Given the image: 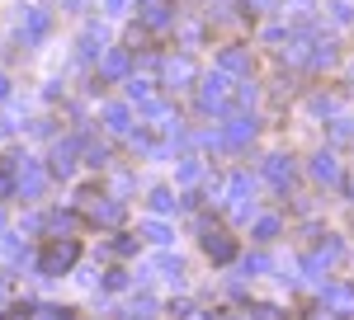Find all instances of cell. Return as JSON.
Instances as JSON below:
<instances>
[{
  "label": "cell",
  "instance_id": "obj_24",
  "mask_svg": "<svg viewBox=\"0 0 354 320\" xmlns=\"http://www.w3.org/2000/svg\"><path fill=\"white\" fill-rule=\"evenodd\" d=\"M142 236H147V240H156V245H165V240H170V231H165L161 221H147V226H142Z\"/></svg>",
  "mask_w": 354,
  "mask_h": 320
},
{
  "label": "cell",
  "instance_id": "obj_19",
  "mask_svg": "<svg viewBox=\"0 0 354 320\" xmlns=\"http://www.w3.org/2000/svg\"><path fill=\"white\" fill-rule=\"evenodd\" d=\"M307 61H312V66H330V61H335V43H326V38H322V43L312 48V57H307Z\"/></svg>",
  "mask_w": 354,
  "mask_h": 320
},
{
  "label": "cell",
  "instance_id": "obj_4",
  "mask_svg": "<svg viewBox=\"0 0 354 320\" xmlns=\"http://www.w3.org/2000/svg\"><path fill=\"white\" fill-rule=\"evenodd\" d=\"M81 137H66V141H57L53 146V156H48V174L53 179H71L76 174V165H81Z\"/></svg>",
  "mask_w": 354,
  "mask_h": 320
},
{
  "label": "cell",
  "instance_id": "obj_38",
  "mask_svg": "<svg viewBox=\"0 0 354 320\" xmlns=\"http://www.w3.org/2000/svg\"><path fill=\"white\" fill-rule=\"evenodd\" d=\"M312 320H335V316H312Z\"/></svg>",
  "mask_w": 354,
  "mask_h": 320
},
{
  "label": "cell",
  "instance_id": "obj_22",
  "mask_svg": "<svg viewBox=\"0 0 354 320\" xmlns=\"http://www.w3.org/2000/svg\"><path fill=\"white\" fill-rule=\"evenodd\" d=\"M85 165L104 170V165H109V146H85Z\"/></svg>",
  "mask_w": 354,
  "mask_h": 320
},
{
  "label": "cell",
  "instance_id": "obj_13",
  "mask_svg": "<svg viewBox=\"0 0 354 320\" xmlns=\"http://www.w3.org/2000/svg\"><path fill=\"white\" fill-rule=\"evenodd\" d=\"M312 174H317L322 184H340V165H335V156H330V151H322V156L312 160Z\"/></svg>",
  "mask_w": 354,
  "mask_h": 320
},
{
  "label": "cell",
  "instance_id": "obj_14",
  "mask_svg": "<svg viewBox=\"0 0 354 320\" xmlns=\"http://www.w3.org/2000/svg\"><path fill=\"white\" fill-rule=\"evenodd\" d=\"M322 301H326V306H335V316H350V311H354V292H350V288H326V292H322Z\"/></svg>",
  "mask_w": 354,
  "mask_h": 320
},
{
  "label": "cell",
  "instance_id": "obj_34",
  "mask_svg": "<svg viewBox=\"0 0 354 320\" xmlns=\"http://www.w3.org/2000/svg\"><path fill=\"white\" fill-rule=\"evenodd\" d=\"M5 99H10V76L0 71V104H5Z\"/></svg>",
  "mask_w": 354,
  "mask_h": 320
},
{
  "label": "cell",
  "instance_id": "obj_23",
  "mask_svg": "<svg viewBox=\"0 0 354 320\" xmlns=\"http://www.w3.org/2000/svg\"><path fill=\"white\" fill-rule=\"evenodd\" d=\"M198 174H203V165H198V160H180V184H194V179H198Z\"/></svg>",
  "mask_w": 354,
  "mask_h": 320
},
{
  "label": "cell",
  "instance_id": "obj_12",
  "mask_svg": "<svg viewBox=\"0 0 354 320\" xmlns=\"http://www.w3.org/2000/svg\"><path fill=\"white\" fill-rule=\"evenodd\" d=\"M265 179H270L274 188H288L293 184V160L288 156H270L265 160Z\"/></svg>",
  "mask_w": 354,
  "mask_h": 320
},
{
  "label": "cell",
  "instance_id": "obj_7",
  "mask_svg": "<svg viewBox=\"0 0 354 320\" xmlns=\"http://www.w3.org/2000/svg\"><path fill=\"white\" fill-rule=\"evenodd\" d=\"M133 71V52L128 48H109V52L100 57V80H95V90L104 85V80H123Z\"/></svg>",
  "mask_w": 354,
  "mask_h": 320
},
{
  "label": "cell",
  "instance_id": "obj_29",
  "mask_svg": "<svg viewBox=\"0 0 354 320\" xmlns=\"http://www.w3.org/2000/svg\"><path fill=\"white\" fill-rule=\"evenodd\" d=\"M330 19H335V24H350V5H345V0H330Z\"/></svg>",
  "mask_w": 354,
  "mask_h": 320
},
{
  "label": "cell",
  "instance_id": "obj_20",
  "mask_svg": "<svg viewBox=\"0 0 354 320\" xmlns=\"http://www.w3.org/2000/svg\"><path fill=\"white\" fill-rule=\"evenodd\" d=\"M128 99H133V104H147V99H151V85H147V80H128Z\"/></svg>",
  "mask_w": 354,
  "mask_h": 320
},
{
  "label": "cell",
  "instance_id": "obj_9",
  "mask_svg": "<svg viewBox=\"0 0 354 320\" xmlns=\"http://www.w3.org/2000/svg\"><path fill=\"white\" fill-rule=\"evenodd\" d=\"M194 76H198L194 57H170V61H165V85H175V90H180V85H189Z\"/></svg>",
  "mask_w": 354,
  "mask_h": 320
},
{
  "label": "cell",
  "instance_id": "obj_33",
  "mask_svg": "<svg viewBox=\"0 0 354 320\" xmlns=\"http://www.w3.org/2000/svg\"><path fill=\"white\" fill-rule=\"evenodd\" d=\"M137 10H165V5H170V0H133Z\"/></svg>",
  "mask_w": 354,
  "mask_h": 320
},
{
  "label": "cell",
  "instance_id": "obj_3",
  "mask_svg": "<svg viewBox=\"0 0 354 320\" xmlns=\"http://www.w3.org/2000/svg\"><path fill=\"white\" fill-rule=\"evenodd\" d=\"M48 33H53V10H43V5H19V38H24V48H38Z\"/></svg>",
  "mask_w": 354,
  "mask_h": 320
},
{
  "label": "cell",
  "instance_id": "obj_30",
  "mask_svg": "<svg viewBox=\"0 0 354 320\" xmlns=\"http://www.w3.org/2000/svg\"><path fill=\"white\" fill-rule=\"evenodd\" d=\"M104 288H109V292H118V288H128V273H118V268H113V273H104Z\"/></svg>",
  "mask_w": 354,
  "mask_h": 320
},
{
  "label": "cell",
  "instance_id": "obj_31",
  "mask_svg": "<svg viewBox=\"0 0 354 320\" xmlns=\"http://www.w3.org/2000/svg\"><path fill=\"white\" fill-rule=\"evenodd\" d=\"M265 268H270L265 254H250V259H245V273H265Z\"/></svg>",
  "mask_w": 354,
  "mask_h": 320
},
{
  "label": "cell",
  "instance_id": "obj_32",
  "mask_svg": "<svg viewBox=\"0 0 354 320\" xmlns=\"http://www.w3.org/2000/svg\"><path fill=\"white\" fill-rule=\"evenodd\" d=\"M236 99H241V104H255V85H250V80H245L241 90H236Z\"/></svg>",
  "mask_w": 354,
  "mask_h": 320
},
{
  "label": "cell",
  "instance_id": "obj_26",
  "mask_svg": "<svg viewBox=\"0 0 354 320\" xmlns=\"http://www.w3.org/2000/svg\"><path fill=\"white\" fill-rule=\"evenodd\" d=\"M109 250H113V254H123V259H128V254L137 250V240H133V236H118V240H109Z\"/></svg>",
  "mask_w": 354,
  "mask_h": 320
},
{
  "label": "cell",
  "instance_id": "obj_15",
  "mask_svg": "<svg viewBox=\"0 0 354 320\" xmlns=\"http://www.w3.org/2000/svg\"><path fill=\"white\" fill-rule=\"evenodd\" d=\"M250 174H245V170H236V174H232V179H227V193H232V198H236V203H245V198H250Z\"/></svg>",
  "mask_w": 354,
  "mask_h": 320
},
{
  "label": "cell",
  "instance_id": "obj_2",
  "mask_svg": "<svg viewBox=\"0 0 354 320\" xmlns=\"http://www.w3.org/2000/svg\"><path fill=\"white\" fill-rule=\"evenodd\" d=\"M43 188H48V170L33 156H15V193L28 203V198H43Z\"/></svg>",
  "mask_w": 354,
  "mask_h": 320
},
{
  "label": "cell",
  "instance_id": "obj_5",
  "mask_svg": "<svg viewBox=\"0 0 354 320\" xmlns=\"http://www.w3.org/2000/svg\"><path fill=\"white\" fill-rule=\"evenodd\" d=\"M104 52H109V33H104V24H95V19H90V24L81 28V38H76V57L90 66V61H100Z\"/></svg>",
  "mask_w": 354,
  "mask_h": 320
},
{
  "label": "cell",
  "instance_id": "obj_35",
  "mask_svg": "<svg viewBox=\"0 0 354 320\" xmlns=\"http://www.w3.org/2000/svg\"><path fill=\"white\" fill-rule=\"evenodd\" d=\"M38 320H71V316H66V311H43Z\"/></svg>",
  "mask_w": 354,
  "mask_h": 320
},
{
  "label": "cell",
  "instance_id": "obj_18",
  "mask_svg": "<svg viewBox=\"0 0 354 320\" xmlns=\"http://www.w3.org/2000/svg\"><path fill=\"white\" fill-rule=\"evenodd\" d=\"M15 193V160L0 156V198H10Z\"/></svg>",
  "mask_w": 354,
  "mask_h": 320
},
{
  "label": "cell",
  "instance_id": "obj_25",
  "mask_svg": "<svg viewBox=\"0 0 354 320\" xmlns=\"http://www.w3.org/2000/svg\"><path fill=\"white\" fill-rule=\"evenodd\" d=\"M312 5H317V0H283V14H312Z\"/></svg>",
  "mask_w": 354,
  "mask_h": 320
},
{
  "label": "cell",
  "instance_id": "obj_40",
  "mask_svg": "<svg viewBox=\"0 0 354 320\" xmlns=\"http://www.w3.org/2000/svg\"><path fill=\"white\" fill-rule=\"evenodd\" d=\"M0 231H5V212H0Z\"/></svg>",
  "mask_w": 354,
  "mask_h": 320
},
{
  "label": "cell",
  "instance_id": "obj_8",
  "mask_svg": "<svg viewBox=\"0 0 354 320\" xmlns=\"http://www.w3.org/2000/svg\"><path fill=\"white\" fill-rule=\"evenodd\" d=\"M218 71L222 76H250V52H245V48H222Z\"/></svg>",
  "mask_w": 354,
  "mask_h": 320
},
{
  "label": "cell",
  "instance_id": "obj_16",
  "mask_svg": "<svg viewBox=\"0 0 354 320\" xmlns=\"http://www.w3.org/2000/svg\"><path fill=\"white\" fill-rule=\"evenodd\" d=\"M170 24H175L170 5H165V10H142V28H170Z\"/></svg>",
  "mask_w": 354,
  "mask_h": 320
},
{
  "label": "cell",
  "instance_id": "obj_27",
  "mask_svg": "<svg viewBox=\"0 0 354 320\" xmlns=\"http://www.w3.org/2000/svg\"><path fill=\"white\" fill-rule=\"evenodd\" d=\"M128 5H133V0H104V14H109V19H123Z\"/></svg>",
  "mask_w": 354,
  "mask_h": 320
},
{
  "label": "cell",
  "instance_id": "obj_21",
  "mask_svg": "<svg viewBox=\"0 0 354 320\" xmlns=\"http://www.w3.org/2000/svg\"><path fill=\"white\" fill-rule=\"evenodd\" d=\"M279 236V217H260L255 221V240H274Z\"/></svg>",
  "mask_w": 354,
  "mask_h": 320
},
{
  "label": "cell",
  "instance_id": "obj_6",
  "mask_svg": "<svg viewBox=\"0 0 354 320\" xmlns=\"http://www.w3.org/2000/svg\"><path fill=\"white\" fill-rule=\"evenodd\" d=\"M227 85L232 80L213 71V76L203 80V90H198V113H227Z\"/></svg>",
  "mask_w": 354,
  "mask_h": 320
},
{
  "label": "cell",
  "instance_id": "obj_1",
  "mask_svg": "<svg viewBox=\"0 0 354 320\" xmlns=\"http://www.w3.org/2000/svg\"><path fill=\"white\" fill-rule=\"evenodd\" d=\"M81 259V245L71 236H53L48 245H43V254H38V273H48V278H57V273H66V268Z\"/></svg>",
  "mask_w": 354,
  "mask_h": 320
},
{
  "label": "cell",
  "instance_id": "obj_36",
  "mask_svg": "<svg viewBox=\"0 0 354 320\" xmlns=\"http://www.w3.org/2000/svg\"><path fill=\"white\" fill-rule=\"evenodd\" d=\"M245 5H250V10H270L274 0H245Z\"/></svg>",
  "mask_w": 354,
  "mask_h": 320
},
{
  "label": "cell",
  "instance_id": "obj_39",
  "mask_svg": "<svg viewBox=\"0 0 354 320\" xmlns=\"http://www.w3.org/2000/svg\"><path fill=\"white\" fill-rule=\"evenodd\" d=\"M0 297H5V278H0Z\"/></svg>",
  "mask_w": 354,
  "mask_h": 320
},
{
  "label": "cell",
  "instance_id": "obj_11",
  "mask_svg": "<svg viewBox=\"0 0 354 320\" xmlns=\"http://www.w3.org/2000/svg\"><path fill=\"white\" fill-rule=\"evenodd\" d=\"M203 254L213 264H227V259H236V240L232 236H203Z\"/></svg>",
  "mask_w": 354,
  "mask_h": 320
},
{
  "label": "cell",
  "instance_id": "obj_28",
  "mask_svg": "<svg viewBox=\"0 0 354 320\" xmlns=\"http://www.w3.org/2000/svg\"><path fill=\"white\" fill-rule=\"evenodd\" d=\"M76 221H81L76 212H57V217H53V226H57V231H76Z\"/></svg>",
  "mask_w": 354,
  "mask_h": 320
},
{
  "label": "cell",
  "instance_id": "obj_10",
  "mask_svg": "<svg viewBox=\"0 0 354 320\" xmlns=\"http://www.w3.org/2000/svg\"><path fill=\"white\" fill-rule=\"evenodd\" d=\"M100 118H104L109 132H133V108H128V104H104V108H100Z\"/></svg>",
  "mask_w": 354,
  "mask_h": 320
},
{
  "label": "cell",
  "instance_id": "obj_17",
  "mask_svg": "<svg viewBox=\"0 0 354 320\" xmlns=\"http://www.w3.org/2000/svg\"><path fill=\"white\" fill-rule=\"evenodd\" d=\"M175 208H180V198L170 188H151V212H175Z\"/></svg>",
  "mask_w": 354,
  "mask_h": 320
},
{
  "label": "cell",
  "instance_id": "obj_37",
  "mask_svg": "<svg viewBox=\"0 0 354 320\" xmlns=\"http://www.w3.org/2000/svg\"><path fill=\"white\" fill-rule=\"evenodd\" d=\"M345 188H350V198H354V179H350V184H345Z\"/></svg>",
  "mask_w": 354,
  "mask_h": 320
}]
</instances>
